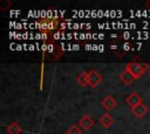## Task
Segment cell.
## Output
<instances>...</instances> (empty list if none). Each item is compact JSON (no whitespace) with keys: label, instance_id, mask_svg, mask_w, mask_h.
Returning a JSON list of instances; mask_svg holds the SVG:
<instances>
[{"label":"cell","instance_id":"1","mask_svg":"<svg viewBox=\"0 0 150 134\" xmlns=\"http://www.w3.org/2000/svg\"><path fill=\"white\" fill-rule=\"evenodd\" d=\"M42 50H43V57L47 58L48 61H52V62L60 59L62 57V55H63L62 47L59 43L54 42V41L47 42L46 44H43L42 45Z\"/></svg>","mask_w":150,"mask_h":134},{"label":"cell","instance_id":"2","mask_svg":"<svg viewBox=\"0 0 150 134\" xmlns=\"http://www.w3.org/2000/svg\"><path fill=\"white\" fill-rule=\"evenodd\" d=\"M125 69L135 77V79H138V78H141L148 71L149 65L144 61H142V59H139V58L136 57L132 61H130V62L127 63Z\"/></svg>","mask_w":150,"mask_h":134},{"label":"cell","instance_id":"3","mask_svg":"<svg viewBox=\"0 0 150 134\" xmlns=\"http://www.w3.org/2000/svg\"><path fill=\"white\" fill-rule=\"evenodd\" d=\"M60 23H61L60 17H42V19L38 20L35 24L39 30L43 31L45 34H48L49 31L57 29Z\"/></svg>","mask_w":150,"mask_h":134},{"label":"cell","instance_id":"4","mask_svg":"<svg viewBox=\"0 0 150 134\" xmlns=\"http://www.w3.org/2000/svg\"><path fill=\"white\" fill-rule=\"evenodd\" d=\"M125 104H127V105L130 107V110H131V108H134V107H136V106L143 104V100H142V97H141L136 91H134V92H131L130 94H128V96L125 97Z\"/></svg>","mask_w":150,"mask_h":134},{"label":"cell","instance_id":"5","mask_svg":"<svg viewBox=\"0 0 150 134\" xmlns=\"http://www.w3.org/2000/svg\"><path fill=\"white\" fill-rule=\"evenodd\" d=\"M88 78H89V86L90 87H96L103 79L102 75L96 69H91L90 71H88Z\"/></svg>","mask_w":150,"mask_h":134},{"label":"cell","instance_id":"6","mask_svg":"<svg viewBox=\"0 0 150 134\" xmlns=\"http://www.w3.org/2000/svg\"><path fill=\"white\" fill-rule=\"evenodd\" d=\"M101 106L105 110V111H111L117 106V100L115 99V97H112L111 94H107L102 100H101Z\"/></svg>","mask_w":150,"mask_h":134},{"label":"cell","instance_id":"7","mask_svg":"<svg viewBox=\"0 0 150 134\" xmlns=\"http://www.w3.org/2000/svg\"><path fill=\"white\" fill-rule=\"evenodd\" d=\"M77 125H79L82 129H84V131H89V129L94 126V119H93L90 115L84 114V115L81 117V119L79 120Z\"/></svg>","mask_w":150,"mask_h":134},{"label":"cell","instance_id":"8","mask_svg":"<svg viewBox=\"0 0 150 134\" xmlns=\"http://www.w3.org/2000/svg\"><path fill=\"white\" fill-rule=\"evenodd\" d=\"M98 122L103 128H110L114 125V119L109 113H104L103 115L100 117Z\"/></svg>","mask_w":150,"mask_h":134},{"label":"cell","instance_id":"9","mask_svg":"<svg viewBox=\"0 0 150 134\" xmlns=\"http://www.w3.org/2000/svg\"><path fill=\"white\" fill-rule=\"evenodd\" d=\"M120 79L122 80V83H123L124 85H131V84L134 83V80H135V77H134L127 69H124V70L120 73Z\"/></svg>","mask_w":150,"mask_h":134},{"label":"cell","instance_id":"10","mask_svg":"<svg viewBox=\"0 0 150 134\" xmlns=\"http://www.w3.org/2000/svg\"><path fill=\"white\" fill-rule=\"evenodd\" d=\"M131 112H132V114H134L136 118H139V119H141V118H143V117L148 113V106L144 105V104H141V105H138V106L131 108Z\"/></svg>","mask_w":150,"mask_h":134},{"label":"cell","instance_id":"11","mask_svg":"<svg viewBox=\"0 0 150 134\" xmlns=\"http://www.w3.org/2000/svg\"><path fill=\"white\" fill-rule=\"evenodd\" d=\"M7 134H21L22 132V127L16 122V121H12L7 127H6Z\"/></svg>","mask_w":150,"mask_h":134},{"label":"cell","instance_id":"12","mask_svg":"<svg viewBox=\"0 0 150 134\" xmlns=\"http://www.w3.org/2000/svg\"><path fill=\"white\" fill-rule=\"evenodd\" d=\"M76 82L81 86H89V78H88V71H82L76 76Z\"/></svg>","mask_w":150,"mask_h":134},{"label":"cell","instance_id":"13","mask_svg":"<svg viewBox=\"0 0 150 134\" xmlns=\"http://www.w3.org/2000/svg\"><path fill=\"white\" fill-rule=\"evenodd\" d=\"M81 133H82V128L77 124H71L66 131V134H81Z\"/></svg>","mask_w":150,"mask_h":134},{"label":"cell","instance_id":"14","mask_svg":"<svg viewBox=\"0 0 150 134\" xmlns=\"http://www.w3.org/2000/svg\"><path fill=\"white\" fill-rule=\"evenodd\" d=\"M43 65H45V57H42V62H41V69H40V90H42V84H43Z\"/></svg>","mask_w":150,"mask_h":134},{"label":"cell","instance_id":"15","mask_svg":"<svg viewBox=\"0 0 150 134\" xmlns=\"http://www.w3.org/2000/svg\"><path fill=\"white\" fill-rule=\"evenodd\" d=\"M129 49V43H125L124 44V50H128Z\"/></svg>","mask_w":150,"mask_h":134},{"label":"cell","instance_id":"16","mask_svg":"<svg viewBox=\"0 0 150 134\" xmlns=\"http://www.w3.org/2000/svg\"><path fill=\"white\" fill-rule=\"evenodd\" d=\"M145 7H146V8H150V1H146V2H145Z\"/></svg>","mask_w":150,"mask_h":134}]
</instances>
